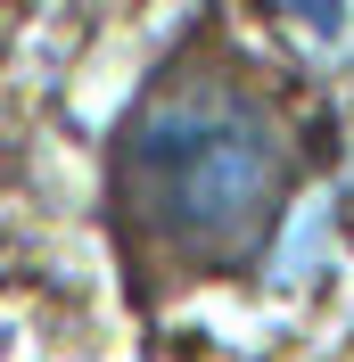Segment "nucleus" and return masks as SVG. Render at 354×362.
Listing matches in <instances>:
<instances>
[{
    "mask_svg": "<svg viewBox=\"0 0 354 362\" xmlns=\"http://www.w3.org/2000/svg\"><path fill=\"white\" fill-rule=\"evenodd\" d=\"M288 181V115L239 66H173L115 148L124 230L165 272H247L280 230Z\"/></svg>",
    "mask_w": 354,
    "mask_h": 362,
    "instance_id": "nucleus-1",
    "label": "nucleus"
},
{
    "mask_svg": "<svg viewBox=\"0 0 354 362\" xmlns=\"http://www.w3.org/2000/svg\"><path fill=\"white\" fill-rule=\"evenodd\" d=\"M280 33L321 66H354V0H272Z\"/></svg>",
    "mask_w": 354,
    "mask_h": 362,
    "instance_id": "nucleus-2",
    "label": "nucleus"
}]
</instances>
